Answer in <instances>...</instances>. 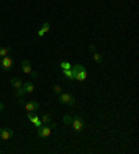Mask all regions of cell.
Masks as SVG:
<instances>
[{
    "instance_id": "cell-16",
    "label": "cell",
    "mask_w": 139,
    "mask_h": 154,
    "mask_svg": "<svg viewBox=\"0 0 139 154\" xmlns=\"http://www.w3.org/2000/svg\"><path fill=\"white\" fill-rule=\"evenodd\" d=\"M93 60H95L96 63H102V61H103V56L99 54L97 51H93Z\"/></svg>"
},
{
    "instance_id": "cell-23",
    "label": "cell",
    "mask_w": 139,
    "mask_h": 154,
    "mask_svg": "<svg viewBox=\"0 0 139 154\" xmlns=\"http://www.w3.org/2000/svg\"><path fill=\"white\" fill-rule=\"evenodd\" d=\"M31 75H32L33 78H36L38 77V72H35V71H31Z\"/></svg>"
},
{
    "instance_id": "cell-9",
    "label": "cell",
    "mask_w": 139,
    "mask_h": 154,
    "mask_svg": "<svg viewBox=\"0 0 139 154\" xmlns=\"http://www.w3.org/2000/svg\"><path fill=\"white\" fill-rule=\"evenodd\" d=\"M49 29H50V24H49V22H43V24H42V28L38 31V35H39V36H43V35H45Z\"/></svg>"
},
{
    "instance_id": "cell-21",
    "label": "cell",
    "mask_w": 139,
    "mask_h": 154,
    "mask_svg": "<svg viewBox=\"0 0 139 154\" xmlns=\"http://www.w3.org/2000/svg\"><path fill=\"white\" fill-rule=\"evenodd\" d=\"M89 50H90V51H96V47H95V45H89Z\"/></svg>"
},
{
    "instance_id": "cell-3",
    "label": "cell",
    "mask_w": 139,
    "mask_h": 154,
    "mask_svg": "<svg viewBox=\"0 0 139 154\" xmlns=\"http://www.w3.org/2000/svg\"><path fill=\"white\" fill-rule=\"evenodd\" d=\"M0 65H1V68H3L4 71H10V69L13 68V65H14V61H13V59H11L10 56H6V57H1Z\"/></svg>"
},
{
    "instance_id": "cell-4",
    "label": "cell",
    "mask_w": 139,
    "mask_h": 154,
    "mask_svg": "<svg viewBox=\"0 0 139 154\" xmlns=\"http://www.w3.org/2000/svg\"><path fill=\"white\" fill-rule=\"evenodd\" d=\"M50 133H51V128L49 127V125H42V127L38 128V136L42 137V139H46V137H49Z\"/></svg>"
},
{
    "instance_id": "cell-25",
    "label": "cell",
    "mask_w": 139,
    "mask_h": 154,
    "mask_svg": "<svg viewBox=\"0 0 139 154\" xmlns=\"http://www.w3.org/2000/svg\"><path fill=\"white\" fill-rule=\"evenodd\" d=\"M0 28H1V24H0Z\"/></svg>"
},
{
    "instance_id": "cell-12",
    "label": "cell",
    "mask_w": 139,
    "mask_h": 154,
    "mask_svg": "<svg viewBox=\"0 0 139 154\" xmlns=\"http://www.w3.org/2000/svg\"><path fill=\"white\" fill-rule=\"evenodd\" d=\"M86 77H88V74H86V71H81V72L75 74V79L79 82H83L85 79H86Z\"/></svg>"
},
{
    "instance_id": "cell-22",
    "label": "cell",
    "mask_w": 139,
    "mask_h": 154,
    "mask_svg": "<svg viewBox=\"0 0 139 154\" xmlns=\"http://www.w3.org/2000/svg\"><path fill=\"white\" fill-rule=\"evenodd\" d=\"M47 125H49V127H50V128H51V129H54V128H56V124H54V122H53V121H51V122H50V124H47Z\"/></svg>"
},
{
    "instance_id": "cell-8",
    "label": "cell",
    "mask_w": 139,
    "mask_h": 154,
    "mask_svg": "<svg viewBox=\"0 0 139 154\" xmlns=\"http://www.w3.org/2000/svg\"><path fill=\"white\" fill-rule=\"evenodd\" d=\"M71 71H72L74 78H75V74L81 72V71H86V69H85V67H83L82 64H75V65H71Z\"/></svg>"
},
{
    "instance_id": "cell-17",
    "label": "cell",
    "mask_w": 139,
    "mask_h": 154,
    "mask_svg": "<svg viewBox=\"0 0 139 154\" xmlns=\"http://www.w3.org/2000/svg\"><path fill=\"white\" fill-rule=\"evenodd\" d=\"M60 67H61V69H71V64L68 61H61Z\"/></svg>"
},
{
    "instance_id": "cell-7",
    "label": "cell",
    "mask_w": 139,
    "mask_h": 154,
    "mask_svg": "<svg viewBox=\"0 0 139 154\" xmlns=\"http://www.w3.org/2000/svg\"><path fill=\"white\" fill-rule=\"evenodd\" d=\"M21 69H22L24 74H31V71H32V65H31V63H29L28 60H24L22 63H21Z\"/></svg>"
},
{
    "instance_id": "cell-1",
    "label": "cell",
    "mask_w": 139,
    "mask_h": 154,
    "mask_svg": "<svg viewBox=\"0 0 139 154\" xmlns=\"http://www.w3.org/2000/svg\"><path fill=\"white\" fill-rule=\"evenodd\" d=\"M59 101H60L61 104H67V106H75V96L72 95H70V93H63L61 92L60 93V97H59Z\"/></svg>"
},
{
    "instance_id": "cell-13",
    "label": "cell",
    "mask_w": 139,
    "mask_h": 154,
    "mask_svg": "<svg viewBox=\"0 0 139 154\" xmlns=\"http://www.w3.org/2000/svg\"><path fill=\"white\" fill-rule=\"evenodd\" d=\"M10 51H11L10 47H0V59H1V57H6V56H9Z\"/></svg>"
},
{
    "instance_id": "cell-14",
    "label": "cell",
    "mask_w": 139,
    "mask_h": 154,
    "mask_svg": "<svg viewBox=\"0 0 139 154\" xmlns=\"http://www.w3.org/2000/svg\"><path fill=\"white\" fill-rule=\"evenodd\" d=\"M42 124L43 125H47V124H50L51 122V117L49 115V114H45V115H42Z\"/></svg>"
},
{
    "instance_id": "cell-10",
    "label": "cell",
    "mask_w": 139,
    "mask_h": 154,
    "mask_svg": "<svg viewBox=\"0 0 139 154\" xmlns=\"http://www.w3.org/2000/svg\"><path fill=\"white\" fill-rule=\"evenodd\" d=\"M22 87H24V90H25V93H32L35 90V86H33V83H31V82L22 83Z\"/></svg>"
},
{
    "instance_id": "cell-5",
    "label": "cell",
    "mask_w": 139,
    "mask_h": 154,
    "mask_svg": "<svg viewBox=\"0 0 139 154\" xmlns=\"http://www.w3.org/2000/svg\"><path fill=\"white\" fill-rule=\"evenodd\" d=\"M25 108H27V111H33V113H36V111H39V108H41V104H39L38 101H35V100H29V101L25 103Z\"/></svg>"
},
{
    "instance_id": "cell-15",
    "label": "cell",
    "mask_w": 139,
    "mask_h": 154,
    "mask_svg": "<svg viewBox=\"0 0 139 154\" xmlns=\"http://www.w3.org/2000/svg\"><path fill=\"white\" fill-rule=\"evenodd\" d=\"M63 74H64V77L68 78L70 81L75 79V78H74V74H72V71H71V69H63Z\"/></svg>"
},
{
    "instance_id": "cell-11",
    "label": "cell",
    "mask_w": 139,
    "mask_h": 154,
    "mask_svg": "<svg viewBox=\"0 0 139 154\" xmlns=\"http://www.w3.org/2000/svg\"><path fill=\"white\" fill-rule=\"evenodd\" d=\"M10 83H11V86H13L14 89H18V87L22 86V82H21V79H20V78H11Z\"/></svg>"
},
{
    "instance_id": "cell-19",
    "label": "cell",
    "mask_w": 139,
    "mask_h": 154,
    "mask_svg": "<svg viewBox=\"0 0 139 154\" xmlns=\"http://www.w3.org/2000/svg\"><path fill=\"white\" fill-rule=\"evenodd\" d=\"M63 121H64L65 125H71V122H72V117H70V115H64V117H63Z\"/></svg>"
},
{
    "instance_id": "cell-6",
    "label": "cell",
    "mask_w": 139,
    "mask_h": 154,
    "mask_svg": "<svg viewBox=\"0 0 139 154\" xmlns=\"http://www.w3.org/2000/svg\"><path fill=\"white\" fill-rule=\"evenodd\" d=\"M14 135L13 129H4V128H0V137L3 139V140H9L11 139Z\"/></svg>"
},
{
    "instance_id": "cell-24",
    "label": "cell",
    "mask_w": 139,
    "mask_h": 154,
    "mask_svg": "<svg viewBox=\"0 0 139 154\" xmlns=\"http://www.w3.org/2000/svg\"><path fill=\"white\" fill-rule=\"evenodd\" d=\"M3 108H4V106H3V103H0V111H3Z\"/></svg>"
},
{
    "instance_id": "cell-26",
    "label": "cell",
    "mask_w": 139,
    "mask_h": 154,
    "mask_svg": "<svg viewBox=\"0 0 139 154\" xmlns=\"http://www.w3.org/2000/svg\"><path fill=\"white\" fill-rule=\"evenodd\" d=\"M0 153H1V150H0Z\"/></svg>"
},
{
    "instance_id": "cell-18",
    "label": "cell",
    "mask_w": 139,
    "mask_h": 154,
    "mask_svg": "<svg viewBox=\"0 0 139 154\" xmlns=\"http://www.w3.org/2000/svg\"><path fill=\"white\" fill-rule=\"evenodd\" d=\"M15 95H17V97H22L24 95H25V90H24V87H18V89H15Z\"/></svg>"
},
{
    "instance_id": "cell-20",
    "label": "cell",
    "mask_w": 139,
    "mask_h": 154,
    "mask_svg": "<svg viewBox=\"0 0 139 154\" xmlns=\"http://www.w3.org/2000/svg\"><path fill=\"white\" fill-rule=\"evenodd\" d=\"M53 92H54V93H57V95H60L61 92H63V89H61L60 85H54V86H53Z\"/></svg>"
},
{
    "instance_id": "cell-2",
    "label": "cell",
    "mask_w": 139,
    "mask_h": 154,
    "mask_svg": "<svg viewBox=\"0 0 139 154\" xmlns=\"http://www.w3.org/2000/svg\"><path fill=\"white\" fill-rule=\"evenodd\" d=\"M71 125L74 127V129L77 132H81L83 129V127H85V122H83V119L79 115H75V117H72V122H71Z\"/></svg>"
}]
</instances>
